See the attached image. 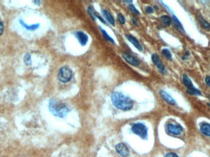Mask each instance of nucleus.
<instances>
[{
	"label": "nucleus",
	"instance_id": "obj_20",
	"mask_svg": "<svg viewBox=\"0 0 210 157\" xmlns=\"http://www.w3.org/2000/svg\"><path fill=\"white\" fill-rule=\"evenodd\" d=\"M162 54L165 58H166L167 59L172 60V54L169 49L163 48L162 51Z\"/></svg>",
	"mask_w": 210,
	"mask_h": 157
},
{
	"label": "nucleus",
	"instance_id": "obj_3",
	"mask_svg": "<svg viewBox=\"0 0 210 157\" xmlns=\"http://www.w3.org/2000/svg\"><path fill=\"white\" fill-rule=\"evenodd\" d=\"M182 81L184 85L187 87V90H186L187 93L191 95H198V96L201 95L200 91L194 87V85H193L192 80L186 74H183Z\"/></svg>",
	"mask_w": 210,
	"mask_h": 157
},
{
	"label": "nucleus",
	"instance_id": "obj_22",
	"mask_svg": "<svg viewBox=\"0 0 210 157\" xmlns=\"http://www.w3.org/2000/svg\"><path fill=\"white\" fill-rule=\"evenodd\" d=\"M23 61L27 66H29L31 64L32 61H31V56L30 54L27 53L25 55V56L23 57Z\"/></svg>",
	"mask_w": 210,
	"mask_h": 157
},
{
	"label": "nucleus",
	"instance_id": "obj_19",
	"mask_svg": "<svg viewBox=\"0 0 210 157\" xmlns=\"http://www.w3.org/2000/svg\"><path fill=\"white\" fill-rule=\"evenodd\" d=\"M100 31H101V32H102V33L103 35V36L104 37V38L106 41H109V42H110V43H111L113 44H115L114 39L111 37H110V36H109V35L107 33V32L105 30H104L102 27H100Z\"/></svg>",
	"mask_w": 210,
	"mask_h": 157
},
{
	"label": "nucleus",
	"instance_id": "obj_16",
	"mask_svg": "<svg viewBox=\"0 0 210 157\" xmlns=\"http://www.w3.org/2000/svg\"><path fill=\"white\" fill-rule=\"evenodd\" d=\"M20 23L22 25V27H23L25 28H26L27 30H30V31H35L39 27V23L33 24V25H28L25 23L22 20H20Z\"/></svg>",
	"mask_w": 210,
	"mask_h": 157
},
{
	"label": "nucleus",
	"instance_id": "obj_26",
	"mask_svg": "<svg viewBox=\"0 0 210 157\" xmlns=\"http://www.w3.org/2000/svg\"><path fill=\"white\" fill-rule=\"evenodd\" d=\"M205 82L206 84L210 87V76H207L205 79Z\"/></svg>",
	"mask_w": 210,
	"mask_h": 157
},
{
	"label": "nucleus",
	"instance_id": "obj_9",
	"mask_svg": "<svg viewBox=\"0 0 210 157\" xmlns=\"http://www.w3.org/2000/svg\"><path fill=\"white\" fill-rule=\"evenodd\" d=\"M75 36L76 38H77L78 41H79V44L82 46H85L87 44L89 41V37L85 33H84L83 31H78L76 33Z\"/></svg>",
	"mask_w": 210,
	"mask_h": 157
},
{
	"label": "nucleus",
	"instance_id": "obj_5",
	"mask_svg": "<svg viewBox=\"0 0 210 157\" xmlns=\"http://www.w3.org/2000/svg\"><path fill=\"white\" fill-rule=\"evenodd\" d=\"M73 77L72 71L68 67H62L58 72V79L63 83L70 82Z\"/></svg>",
	"mask_w": 210,
	"mask_h": 157
},
{
	"label": "nucleus",
	"instance_id": "obj_17",
	"mask_svg": "<svg viewBox=\"0 0 210 157\" xmlns=\"http://www.w3.org/2000/svg\"><path fill=\"white\" fill-rule=\"evenodd\" d=\"M198 21L200 24V26L203 28L207 30H210V23L205 20L201 16H199L198 17Z\"/></svg>",
	"mask_w": 210,
	"mask_h": 157
},
{
	"label": "nucleus",
	"instance_id": "obj_25",
	"mask_svg": "<svg viewBox=\"0 0 210 157\" xmlns=\"http://www.w3.org/2000/svg\"><path fill=\"white\" fill-rule=\"evenodd\" d=\"M145 11H146V12L148 14H152V13L154 12V9H153V8L152 7L148 6V7H146Z\"/></svg>",
	"mask_w": 210,
	"mask_h": 157
},
{
	"label": "nucleus",
	"instance_id": "obj_30",
	"mask_svg": "<svg viewBox=\"0 0 210 157\" xmlns=\"http://www.w3.org/2000/svg\"><path fill=\"white\" fill-rule=\"evenodd\" d=\"M96 17H97V18H98L99 20H100V21H101V22H102V23H106V22H105V20H104L102 17H100V15H98V14H97V15H96Z\"/></svg>",
	"mask_w": 210,
	"mask_h": 157
},
{
	"label": "nucleus",
	"instance_id": "obj_12",
	"mask_svg": "<svg viewBox=\"0 0 210 157\" xmlns=\"http://www.w3.org/2000/svg\"><path fill=\"white\" fill-rule=\"evenodd\" d=\"M126 38L128 39L129 41L133 44V46H135L139 51L142 52L143 51V48H142V46H141V44H140V43L138 41V39L135 38L134 36H133L131 35H126Z\"/></svg>",
	"mask_w": 210,
	"mask_h": 157
},
{
	"label": "nucleus",
	"instance_id": "obj_1",
	"mask_svg": "<svg viewBox=\"0 0 210 157\" xmlns=\"http://www.w3.org/2000/svg\"><path fill=\"white\" fill-rule=\"evenodd\" d=\"M111 101L113 105L122 111L130 110L133 106V102L131 99L119 92H113L111 95Z\"/></svg>",
	"mask_w": 210,
	"mask_h": 157
},
{
	"label": "nucleus",
	"instance_id": "obj_13",
	"mask_svg": "<svg viewBox=\"0 0 210 157\" xmlns=\"http://www.w3.org/2000/svg\"><path fill=\"white\" fill-rule=\"evenodd\" d=\"M200 130L201 133L206 136H210V124L208 123H202L200 125Z\"/></svg>",
	"mask_w": 210,
	"mask_h": 157
},
{
	"label": "nucleus",
	"instance_id": "obj_28",
	"mask_svg": "<svg viewBox=\"0 0 210 157\" xmlns=\"http://www.w3.org/2000/svg\"><path fill=\"white\" fill-rule=\"evenodd\" d=\"M4 31V25L3 23L0 21V36H1Z\"/></svg>",
	"mask_w": 210,
	"mask_h": 157
},
{
	"label": "nucleus",
	"instance_id": "obj_23",
	"mask_svg": "<svg viewBox=\"0 0 210 157\" xmlns=\"http://www.w3.org/2000/svg\"><path fill=\"white\" fill-rule=\"evenodd\" d=\"M129 9L130 10V11H132L133 14H135V15H140V12L138 11V10H137V8L133 4H129Z\"/></svg>",
	"mask_w": 210,
	"mask_h": 157
},
{
	"label": "nucleus",
	"instance_id": "obj_21",
	"mask_svg": "<svg viewBox=\"0 0 210 157\" xmlns=\"http://www.w3.org/2000/svg\"><path fill=\"white\" fill-rule=\"evenodd\" d=\"M87 12L89 14V15L90 16V17L93 19L94 20H95L97 19V17H96V15H97V14L96 12H95L94 9V8L92 7V6H89L88 7V9H87Z\"/></svg>",
	"mask_w": 210,
	"mask_h": 157
},
{
	"label": "nucleus",
	"instance_id": "obj_6",
	"mask_svg": "<svg viewBox=\"0 0 210 157\" xmlns=\"http://www.w3.org/2000/svg\"><path fill=\"white\" fill-rule=\"evenodd\" d=\"M167 131L169 133L173 135H180L183 131L182 127L179 125H176V124L169 123L166 127Z\"/></svg>",
	"mask_w": 210,
	"mask_h": 157
},
{
	"label": "nucleus",
	"instance_id": "obj_10",
	"mask_svg": "<svg viewBox=\"0 0 210 157\" xmlns=\"http://www.w3.org/2000/svg\"><path fill=\"white\" fill-rule=\"evenodd\" d=\"M151 59H152V60L153 61V63L155 64V65L157 67V68L158 69V70L160 71L162 73H165V68L164 65L163 64L162 61L161 60L160 58H159L158 55L156 54H154L152 55V57H151Z\"/></svg>",
	"mask_w": 210,
	"mask_h": 157
},
{
	"label": "nucleus",
	"instance_id": "obj_8",
	"mask_svg": "<svg viewBox=\"0 0 210 157\" xmlns=\"http://www.w3.org/2000/svg\"><path fill=\"white\" fill-rule=\"evenodd\" d=\"M122 56L124 60L130 64L134 66V67H138L140 64V61L138 60L137 58L132 55L129 54H122Z\"/></svg>",
	"mask_w": 210,
	"mask_h": 157
},
{
	"label": "nucleus",
	"instance_id": "obj_24",
	"mask_svg": "<svg viewBox=\"0 0 210 157\" xmlns=\"http://www.w3.org/2000/svg\"><path fill=\"white\" fill-rule=\"evenodd\" d=\"M117 20H118V22H119L121 24H122V25L125 24V19L124 16L122 14H121V13L119 14L118 15H117Z\"/></svg>",
	"mask_w": 210,
	"mask_h": 157
},
{
	"label": "nucleus",
	"instance_id": "obj_18",
	"mask_svg": "<svg viewBox=\"0 0 210 157\" xmlns=\"http://www.w3.org/2000/svg\"><path fill=\"white\" fill-rule=\"evenodd\" d=\"M161 22L165 27H169L170 25V24L171 23V19L170 17L167 15H163L160 18Z\"/></svg>",
	"mask_w": 210,
	"mask_h": 157
},
{
	"label": "nucleus",
	"instance_id": "obj_2",
	"mask_svg": "<svg viewBox=\"0 0 210 157\" xmlns=\"http://www.w3.org/2000/svg\"><path fill=\"white\" fill-rule=\"evenodd\" d=\"M49 109L54 116L60 118L66 117L70 111L66 104L55 100L49 101Z\"/></svg>",
	"mask_w": 210,
	"mask_h": 157
},
{
	"label": "nucleus",
	"instance_id": "obj_14",
	"mask_svg": "<svg viewBox=\"0 0 210 157\" xmlns=\"http://www.w3.org/2000/svg\"><path fill=\"white\" fill-rule=\"evenodd\" d=\"M171 21L173 22L174 27L176 28L178 31H179L181 33H184L185 31H184V28L182 26V23L180 22V21L178 20V19L176 17L175 15H173V17L171 19Z\"/></svg>",
	"mask_w": 210,
	"mask_h": 157
},
{
	"label": "nucleus",
	"instance_id": "obj_29",
	"mask_svg": "<svg viewBox=\"0 0 210 157\" xmlns=\"http://www.w3.org/2000/svg\"><path fill=\"white\" fill-rule=\"evenodd\" d=\"M132 19L133 23L134 25H135V26L138 27V22H137V20L135 17H132Z\"/></svg>",
	"mask_w": 210,
	"mask_h": 157
},
{
	"label": "nucleus",
	"instance_id": "obj_4",
	"mask_svg": "<svg viewBox=\"0 0 210 157\" xmlns=\"http://www.w3.org/2000/svg\"><path fill=\"white\" fill-rule=\"evenodd\" d=\"M132 131L134 134L137 135L142 139H146L148 137V130L143 123L138 122L133 124L132 127Z\"/></svg>",
	"mask_w": 210,
	"mask_h": 157
},
{
	"label": "nucleus",
	"instance_id": "obj_32",
	"mask_svg": "<svg viewBox=\"0 0 210 157\" xmlns=\"http://www.w3.org/2000/svg\"><path fill=\"white\" fill-rule=\"evenodd\" d=\"M207 105L210 107V103H207Z\"/></svg>",
	"mask_w": 210,
	"mask_h": 157
},
{
	"label": "nucleus",
	"instance_id": "obj_11",
	"mask_svg": "<svg viewBox=\"0 0 210 157\" xmlns=\"http://www.w3.org/2000/svg\"><path fill=\"white\" fill-rule=\"evenodd\" d=\"M159 94H160V95L163 100L169 104L173 106L176 104L174 99L169 93H168L166 92H165V91L161 90L160 92H159Z\"/></svg>",
	"mask_w": 210,
	"mask_h": 157
},
{
	"label": "nucleus",
	"instance_id": "obj_15",
	"mask_svg": "<svg viewBox=\"0 0 210 157\" xmlns=\"http://www.w3.org/2000/svg\"><path fill=\"white\" fill-rule=\"evenodd\" d=\"M102 13H103V15L105 17V19L110 24H111L112 25H114L115 20L113 17V16L111 15V14L110 12H109L108 11L105 10V9L102 10Z\"/></svg>",
	"mask_w": 210,
	"mask_h": 157
},
{
	"label": "nucleus",
	"instance_id": "obj_31",
	"mask_svg": "<svg viewBox=\"0 0 210 157\" xmlns=\"http://www.w3.org/2000/svg\"><path fill=\"white\" fill-rule=\"evenodd\" d=\"M33 3H36V4H39V3H41V1H33Z\"/></svg>",
	"mask_w": 210,
	"mask_h": 157
},
{
	"label": "nucleus",
	"instance_id": "obj_7",
	"mask_svg": "<svg viewBox=\"0 0 210 157\" xmlns=\"http://www.w3.org/2000/svg\"><path fill=\"white\" fill-rule=\"evenodd\" d=\"M116 150L122 157H127L130 153L128 147L124 143H119L116 146Z\"/></svg>",
	"mask_w": 210,
	"mask_h": 157
},
{
	"label": "nucleus",
	"instance_id": "obj_27",
	"mask_svg": "<svg viewBox=\"0 0 210 157\" xmlns=\"http://www.w3.org/2000/svg\"><path fill=\"white\" fill-rule=\"evenodd\" d=\"M165 157H178V156L176 155V153H173V152H170V153H167Z\"/></svg>",
	"mask_w": 210,
	"mask_h": 157
}]
</instances>
